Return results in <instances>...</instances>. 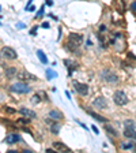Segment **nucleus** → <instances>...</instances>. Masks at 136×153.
Returning a JSON list of instances; mask_svg holds the SVG:
<instances>
[{
    "mask_svg": "<svg viewBox=\"0 0 136 153\" xmlns=\"http://www.w3.org/2000/svg\"><path fill=\"white\" fill-rule=\"evenodd\" d=\"M82 40L83 38H82V36L80 34H75V33L70 34L68 41H67V49H70V51H75L76 48L82 44Z\"/></svg>",
    "mask_w": 136,
    "mask_h": 153,
    "instance_id": "1",
    "label": "nucleus"
},
{
    "mask_svg": "<svg viewBox=\"0 0 136 153\" xmlns=\"http://www.w3.org/2000/svg\"><path fill=\"white\" fill-rule=\"evenodd\" d=\"M113 101L116 102V105H125L128 102V97L127 94L123 92V90H117V92H114L113 94Z\"/></svg>",
    "mask_w": 136,
    "mask_h": 153,
    "instance_id": "2",
    "label": "nucleus"
},
{
    "mask_svg": "<svg viewBox=\"0 0 136 153\" xmlns=\"http://www.w3.org/2000/svg\"><path fill=\"white\" fill-rule=\"evenodd\" d=\"M11 90L15 93H21V94H25V93L30 92V86L25 82H18V83H14L11 86Z\"/></svg>",
    "mask_w": 136,
    "mask_h": 153,
    "instance_id": "3",
    "label": "nucleus"
},
{
    "mask_svg": "<svg viewBox=\"0 0 136 153\" xmlns=\"http://www.w3.org/2000/svg\"><path fill=\"white\" fill-rule=\"evenodd\" d=\"M102 78H104L106 82H109V83H114V82H117L118 81V76L116 75L114 73L109 71V70H105L104 73H102Z\"/></svg>",
    "mask_w": 136,
    "mask_h": 153,
    "instance_id": "4",
    "label": "nucleus"
},
{
    "mask_svg": "<svg viewBox=\"0 0 136 153\" xmlns=\"http://www.w3.org/2000/svg\"><path fill=\"white\" fill-rule=\"evenodd\" d=\"M1 55H3L6 59H16V52L15 49H12L11 47H3L1 48Z\"/></svg>",
    "mask_w": 136,
    "mask_h": 153,
    "instance_id": "5",
    "label": "nucleus"
},
{
    "mask_svg": "<svg viewBox=\"0 0 136 153\" xmlns=\"http://www.w3.org/2000/svg\"><path fill=\"white\" fill-rule=\"evenodd\" d=\"M74 88H75V90L79 94H82V96H86L87 93H89V86L86 85V83H80V82H74Z\"/></svg>",
    "mask_w": 136,
    "mask_h": 153,
    "instance_id": "6",
    "label": "nucleus"
},
{
    "mask_svg": "<svg viewBox=\"0 0 136 153\" xmlns=\"http://www.w3.org/2000/svg\"><path fill=\"white\" fill-rule=\"evenodd\" d=\"M93 105H94V108H97V109H105L108 107V102H106V100H105L104 97H97V99L93 101Z\"/></svg>",
    "mask_w": 136,
    "mask_h": 153,
    "instance_id": "7",
    "label": "nucleus"
},
{
    "mask_svg": "<svg viewBox=\"0 0 136 153\" xmlns=\"http://www.w3.org/2000/svg\"><path fill=\"white\" fill-rule=\"evenodd\" d=\"M19 112L29 119H34L35 116H37V114H35L34 111H32V109H29V108H25V107H22V108L19 109Z\"/></svg>",
    "mask_w": 136,
    "mask_h": 153,
    "instance_id": "8",
    "label": "nucleus"
},
{
    "mask_svg": "<svg viewBox=\"0 0 136 153\" xmlns=\"http://www.w3.org/2000/svg\"><path fill=\"white\" fill-rule=\"evenodd\" d=\"M64 64H65V67L68 68V74H72V71L75 70L76 67H78V63H75L74 60H71V59H64Z\"/></svg>",
    "mask_w": 136,
    "mask_h": 153,
    "instance_id": "9",
    "label": "nucleus"
},
{
    "mask_svg": "<svg viewBox=\"0 0 136 153\" xmlns=\"http://www.w3.org/2000/svg\"><path fill=\"white\" fill-rule=\"evenodd\" d=\"M18 76H19V79H21V81H32V79H35V76L32 75L30 73H27V71H19Z\"/></svg>",
    "mask_w": 136,
    "mask_h": 153,
    "instance_id": "10",
    "label": "nucleus"
},
{
    "mask_svg": "<svg viewBox=\"0 0 136 153\" xmlns=\"http://www.w3.org/2000/svg\"><path fill=\"white\" fill-rule=\"evenodd\" d=\"M49 118L53 119V120H61L63 119V114L60 111H57V109H52L49 112Z\"/></svg>",
    "mask_w": 136,
    "mask_h": 153,
    "instance_id": "11",
    "label": "nucleus"
},
{
    "mask_svg": "<svg viewBox=\"0 0 136 153\" xmlns=\"http://www.w3.org/2000/svg\"><path fill=\"white\" fill-rule=\"evenodd\" d=\"M21 141V137H19L18 134H10L8 137L6 138V142L7 143H16Z\"/></svg>",
    "mask_w": 136,
    "mask_h": 153,
    "instance_id": "12",
    "label": "nucleus"
},
{
    "mask_svg": "<svg viewBox=\"0 0 136 153\" xmlns=\"http://www.w3.org/2000/svg\"><path fill=\"white\" fill-rule=\"evenodd\" d=\"M53 148H54V150L56 152H61V150H67V152H71L70 150V148H67L64 143H61V142H54L53 143Z\"/></svg>",
    "mask_w": 136,
    "mask_h": 153,
    "instance_id": "13",
    "label": "nucleus"
},
{
    "mask_svg": "<svg viewBox=\"0 0 136 153\" xmlns=\"http://www.w3.org/2000/svg\"><path fill=\"white\" fill-rule=\"evenodd\" d=\"M124 135H125L127 138H132V140H136V131L133 130V128L127 127L125 130H124Z\"/></svg>",
    "mask_w": 136,
    "mask_h": 153,
    "instance_id": "14",
    "label": "nucleus"
},
{
    "mask_svg": "<svg viewBox=\"0 0 136 153\" xmlns=\"http://www.w3.org/2000/svg\"><path fill=\"white\" fill-rule=\"evenodd\" d=\"M37 56H38V59H40V62H41L42 64H48V59H46V56H45V53L42 51H37Z\"/></svg>",
    "mask_w": 136,
    "mask_h": 153,
    "instance_id": "15",
    "label": "nucleus"
},
{
    "mask_svg": "<svg viewBox=\"0 0 136 153\" xmlns=\"http://www.w3.org/2000/svg\"><path fill=\"white\" fill-rule=\"evenodd\" d=\"M87 114H89L91 118L97 119V120H99V122H106V119H105L104 116H101V115H98V114H94V112H91V111H89Z\"/></svg>",
    "mask_w": 136,
    "mask_h": 153,
    "instance_id": "16",
    "label": "nucleus"
},
{
    "mask_svg": "<svg viewBox=\"0 0 136 153\" xmlns=\"http://www.w3.org/2000/svg\"><path fill=\"white\" fill-rule=\"evenodd\" d=\"M15 74H16V68H14V67L7 68L6 70V76L7 78H12V76H15Z\"/></svg>",
    "mask_w": 136,
    "mask_h": 153,
    "instance_id": "17",
    "label": "nucleus"
},
{
    "mask_svg": "<svg viewBox=\"0 0 136 153\" xmlns=\"http://www.w3.org/2000/svg\"><path fill=\"white\" fill-rule=\"evenodd\" d=\"M60 127H61V126H60L59 123H54L53 126L51 127V131H52L53 134H57V133H59V128H60Z\"/></svg>",
    "mask_w": 136,
    "mask_h": 153,
    "instance_id": "18",
    "label": "nucleus"
},
{
    "mask_svg": "<svg viewBox=\"0 0 136 153\" xmlns=\"http://www.w3.org/2000/svg\"><path fill=\"white\" fill-rule=\"evenodd\" d=\"M121 148H123V149H133V143H123V145H121Z\"/></svg>",
    "mask_w": 136,
    "mask_h": 153,
    "instance_id": "19",
    "label": "nucleus"
},
{
    "mask_svg": "<svg viewBox=\"0 0 136 153\" xmlns=\"http://www.w3.org/2000/svg\"><path fill=\"white\" fill-rule=\"evenodd\" d=\"M46 74H48V79H52L53 76H56V75H57V74H56V73H53L52 70H48V71H46Z\"/></svg>",
    "mask_w": 136,
    "mask_h": 153,
    "instance_id": "20",
    "label": "nucleus"
},
{
    "mask_svg": "<svg viewBox=\"0 0 136 153\" xmlns=\"http://www.w3.org/2000/svg\"><path fill=\"white\" fill-rule=\"evenodd\" d=\"M106 130H108V133L113 134V135H117V133H116V131H114V130H113V128H112V127H109V126H108V127H106Z\"/></svg>",
    "mask_w": 136,
    "mask_h": 153,
    "instance_id": "21",
    "label": "nucleus"
},
{
    "mask_svg": "<svg viewBox=\"0 0 136 153\" xmlns=\"http://www.w3.org/2000/svg\"><path fill=\"white\" fill-rule=\"evenodd\" d=\"M132 10H133V13L136 14V1H133L132 3Z\"/></svg>",
    "mask_w": 136,
    "mask_h": 153,
    "instance_id": "22",
    "label": "nucleus"
},
{
    "mask_svg": "<svg viewBox=\"0 0 136 153\" xmlns=\"http://www.w3.org/2000/svg\"><path fill=\"white\" fill-rule=\"evenodd\" d=\"M125 124H127V126H133V122H129V120H127V122H125Z\"/></svg>",
    "mask_w": 136,
    "mask_h": 153,
    "instance_id": "23",
    "label": "nucleus"
},
{
    "mask_svg": "<svg viewBox=\"0 0 136 153\" xmlns=\"http://www.w3.org/2000/svg\"><path fill=\"white\" fill-rule=\"evenodd\" d=\"M34 10H35V7L33 6V7H29V8H27V11H34Z\"/></svg>",
    "mask_w": 136,
    "mask_h": 153,
    "instance_id": "24",
    "label": "nucleus"
},
{
    "mask_svg": "<svg viewBox=\"0 0 136 153\" xmlns=\"http://www.w3.org/2000/svg\"><path fill=\"white\" fill-rule=\"evenodd\" d=\"M91 128H93V130H94V133H95V134H98V130H97V127H95V126H93Z\"/></svg>",
    "mask_w": 136,
    "mask_h": 153,
    "instance_id": "25",
    "label": "nucleus"
}]
</instances>
